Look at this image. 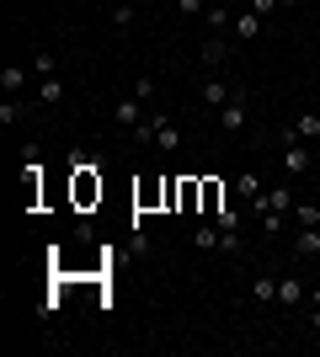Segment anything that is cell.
<instances>
[{"instance_id":"obj_1","label":"cell","mask_w":320,"mask_h":357,"mask_svg":"<svg viewBox=\"0 0 320 357\" xmlns=\"http://www.w3.org/2000/svg\"><path fill=\"white\" fill-rule=\"evenodd\" d=\"M134 139H139V144H155L160 155H176V149H182V128H176L166 112H150V123H144Z\"/></svg>"},{"instance_id":"obj_2","label":"cell","mask_w":320,"mask_h":357,"mask_svg":"<svg viewBox=\"0 0 320 357\" xmlns=\"http://www.w3.org/2000/svg\"><path fill=\"white\" fill-rule=\"evenodd\" d=\"M144 107H150V102H139V96H123V102L112 107V123H118L123 134H139V128L150 123V112H144Z\"/></svg>"},{"instance_id":"obj_3","label":"cell","mask_w":320,"mask_h":357,"mask_svg":"<svg viewBox=\"0 0 320 357\" xmlns=\"http://www.w3.org/2000/svg\"><path fill=\"white\" fill-rule=\"evenodd\" d=\"M245 112H251V96H245V86H235V96L219 107V123H224L229 134H241V128H245Z\"/></svg>"},{"instance_id":"obj_4","label":"cell","mask_w":320,"mask_h":357,"mask_svg":"<svg viewBox=\"0 0 320 357\" xmlns=\"http://www.w3.org/2000/svg\"><path fill=\"white\" fill-rule=\"evenodd\" d=\"M96 171H102V165H80L75 171V203L80 208H91L96 197H102V176H96Z\"/></svg>"},{"instance_id":"obj_5","label":"cell","mask_w":320,"mask_h":357,"mask_svg":"<svg viewBox=\"0 0 320 357\" xmlns=\"http://www.w3.org/2000/svg\"><path fill=\"white\" fill-rule=\"evenodd\" d=\"M251 213H257V219H261V213H294V192H289V187H267V192L251 203Z\"/></svg>"},{"instance_id":"obj_6","label":"cell","mask_w":320,"mask_h":357,"mask_svg":"<svg viewBox=\"0 0 320 357\" xmlns=\"http://www.w3.org/2000/svg\"><path fill=\"white\" fill-rule=\"evenodd\" d=\"M289 256H320V224H299V235H294Z\"/></svg>"},{"instance_id":"obj_7","label":"cell","mask_w":320,"mask_h":357,"mask_svg":"<svg viewBox=\"0 0 320 357\" xmlns=\"http://www.w3.org/2000/svg\"><path fill=\"white\" fill-rule=\"evenodd\" d=\"M224 59H229V43H224V32H208V38H203V64H208V70H219Z\"/></svg>"},{"instance_id":"obj_8","label":"cell","mask_w":320,"mask_h":357,"mask_svg":"<svg viewBox=\"0 0 320 357\" xmlns=\"http://www.w3.org/2000/svg\"><path fill=\"white\" fill-rule=\"evenodd\" d=\"M251 298H257V304H277V278L273 272H251Z\"/></svg>"},{"instance_id":"obj_9","label":"cell","mask_w":320,"mask_h":357,"mask_svg":"<svg viewBox=\"0 0 320 357\" xmlns=\"http://www.w3.org/2000/svg\"><path fill=\"white\" fill-rule=\"evenodd\" d=\"M299 298H305V283H299L294 272H283V278H277V304H283V310H294Z\"/></svg>"},{"instance_id":"obj_10","label":"cell","mask_w":320,"mask_h":357,"mask_svg":"<svg viewBox=\"0 0 320 357\" xmlns=\"http://www.w3.org/2000/svg\"><path fill=\"white\" fill-rule=\"evenodd\" d=\"M198 96H203V107H224L229 96H235V86H224V80H203Z\"/></svg>"},{"instance_id":"obj_11","label":"cell","mask_w":320,"mask_h":357,"mask_svg":"<svg viewBox=\"0 0 320 357\" xmlns=\"http://www.w3.org/2000/svg\"><path fill=\"white\" fill-rule=\"evenodd\" d=\"M283 171H289V176L310 171V144H283Z\"/></svg>"},{"instance_id":"obj_12","label":"cell","mask_w":320,"mask_h":357,"mask_svg":"<svg viewBox=\"0 0 320 357\" xmlns=\"http://www.w3.org/2000/svg\"><path fill=\"white\" fill-rule=\"evenodd\" d=\"M229 32H235L241 43H251V38H261V16H257V11H241V16H235V27H229Z\"/></svg>"},{"instance_id":"obj_13","label":"cell","mask_w":320,"mask_h":357,"mask_svg":"<svg viewBox=\"0 0 320 357\" xmlns=\"http://www.w3.org/2000/svg\"><path fill=\"white\" fill-rule=\"evenodd\" d=\"M219 208H229V203H224V187H219V181H203V213H208V219H213V213H219Z\"/></svg>"},{"instance_id":"obj_14","label":"cell","mask_w":320,"mask_h":357,"mask_svg":"<svg viewBox=\"0 0 320 357\" xmlns=\"http://www.w3.org/2000/svg\"><path fill=\"white\" fill-rule=\"evenodd\" d=\"M27 75H32V70H22V64H6V70H0V86H6V96H16V91L27 86Z\"/></svg>"},{"instance_id":"obj_15","label":"cell","mask_w":320,"mask_h":357,"mask_svg":"<svg viewBox=\"0 0 320 357\" xmlns=\"http://www.w3.org/2000/svg\"><path fill=\"white\" fill-rule=\"evenodd\" d=\"M235 192H241L245 203H257V197H261V176H257V171H241V176H235Z\"/></svg>"},{"instance_id":"obj_16","label":"cell","mask_w":320,"mask_h":357,"mask_svg":"<svg viewBox=\"0 0 320 357\" xmlns=\"http://www.w3.org/2000/svg\"><path fill=\"white\" fill-rule=\"evenodd\" d=\"M294 128H299V139H305V144H315V139H320V112H299V118H294Z\"/></svg>"},{"instance_id":"obj_17","label":"cell","mask_w":320,"mask_h":357,"mask_svg":"<svg viewBox=\"0 0 320 357\" xmlns=\"http://www.w3.org/2000/svg\"><path fill=\"white\" fill-rule=\"evenodd\" d=\"M38 102H48V107H59V102H64V86H59V75L38 80Z\"/></svg>"},{"instance_id":"obj_18","label":"cell","mask_w":320,"mask_h":357,"mask_svg":"<svg viewBox=\"0 0 320 357\" xmlns=\"http://www.w3.org/2000/svg\"><path fill=\"white\" fill-rule=\"evenodd\" d=\"M22 118H27V107L16 102V96H0V123L11 128V123H22Z\"/></svg>"},{"instance_id":"obj_19","label":"cell","mask_w":320,"mask_h":357,"mask_svg":"<svg viewBox=\"0 0 320 357\" xmlns=\"http://www.w3.org/2000/svg\"><path fill=\"white\" fill-rule=\"evenodd\" d=\"M192 245H198V251H219V224H203V229H198V235H192Z\"/></svg>"},{"instance_id":"obj_20","label":"cell","mask_w":320,"mask_h":357,"mask_svg":"<svg viewBox=\"0 0 320 357\" xmlns=\"http://www.w3.org/2000/svg\"><path fill=\"white\" fill-rule=\"evenodd\" d=\"M219 251H224V256H241L245 251V235H241V229H219Z\"/></svg>"},{"instance_id":"obj_21","label":"cell","mask_w":320,"mask_h":357,"mask_svg":"<svg viewBox=\"0 0 320 357\" xmlns=\"http://www.w3.org/2000/svg\"><path fill=\"white\" fill-rule=\"evenodd\" d=\"M203 22H208V32H229V27H235L224 6H208V11H203Z\"/></svg>"},{"instance_id":"obj_22","label":"cell","mask_w":320,"mask_h":357,"mask_svg":"<svg viewBox=\"0 0 320 357\" xmlns=\"http://www.w3.org/2000/svg\"><path fill=\"white\" fill-rule=\"evenodd\" d=\"M32 75H38V80H48V75H54V54H48V48H38V54H32Z\"/></svg>"},{"instance_id":"obj_23","label":"cell","mask_w":320,"mask_h":357,"mask_svg":"<svg viewBox=\"0 0 320 357\" xmlns=\"http://www.w3.org/2000/svg\"><path fill=\"white\" fill-rule=\"evenodd\" d=\"M294 224H320V208L315 203H294Z\"/></svg>"},{"instance_id":"obj_24","label":"cell","mask_w":320,"mask_h":357,"mask_svg":"<svg viewBox=\"0 0 320 357\" xmlns=\"http://www.w3.org/2000/svg\"><path fill=\"white\" fill-rule=\"evenodd\" d=\"M134 6H128V0H123V6H112V27H134Z\"/></svg>"},{"instance_id":"obj_25","label":"cell","mask_w":320,"mask_h":357,"mask_svg":"<svg viewBox=\"0 0 320 357\" xmlns=\"http://www.w3.org/2000/svg\"><path fill=\"white\" fill-rule=\"evenodd\" d=\"M213 224H219V229H241V213H235V208H219V213H213Z\"/></svg>"},{"instance_id":"obj_26","label":"cell","mask_w":320,"mask_h":357,"mask_svg":"<svg viewBox=\"0 0 320 357\" xmlns=\"http://www.w3.org/2000/svg\"><path fill=\"white\" fill-rule=\"evenodd\" d=\"M134 96H139V102H150V96H155V80H150V75H139V80H134Z\"/></svg>"},{"instance_id":"obj_27","label":"cell","mask_w":320,"mask_h":357,"mask_svg":"<svg viewBox=\"0 0 320 357\" xmlns=\"http://www.w3.org/2000/svg\"><path fill=\"white\" fill-rule=\"evenodd\" d=\"M176 6H182V16H203L208 11V0H176Z\"/></svg>"},{"instance_id":"obj_28","label":"cell","mask_w":320,"mask_h":357,"mask_svg":"<svg viewBox=\"0 0 320 357\" xmlns=\"http://www.w3.org/2000/svg\"><path fill=\"white\" fill-rule=\"evenodd\" d=\"M251 11H257V16H261V22H267V16H273V11H277V0H251Z\"/></svg>"},{"instance_id":"obj_29","label":"cell","mask_w":320,"mask_h":357,"mask_svg":"<svg viewBox=\"0 0 320 357\" xmlns=\"http://www.w3.org/2000/svg\"><path fill=\"white\" fill-rule=\"evenodd\" d=\"M310 331L320 336V304H310Z\"/></svg>"},{"instance_id":"obj_30","label":"cell","mask_w":320,"mask_h":357,"mask_svg":"<svg viewBox=\"0 0 320 357\" xmlns=\"http://www.w3.org/2000/svg\"><path fill=\"white\" fill-rule=\"evenodd\" d=\"M310 304H320V283H315V288H310Z\"/></svg>"},{"instance_id":"obj_31","label":"cell","mask_w":320,"mask_h":357,"mask_svg":"<svg viewBox=\"0 0 320 357\" xmlns=\"http://www.w3.org/2000/svg\"><path fill=\"white\" fill-rule=\"evenodd\" d=\"M277 6H299V0H277Z\"/></svg>"},{"instance_id":"obj_32","label":"cell","mask_w":320,"mask_h":357,"mask_svg":"<svg viewBox=\"0 0 320 357\" xmlns=\"http://www.w3.org/2000/svg\"><path fill=\"white\" fill-rule=\"evenodd\" d=\"M75 6H91V0H75Z\"/></svg>"},{"instance_id":"obj_33","label":"cell","mask_w":320,"mask_h":357,"mask_svg":"<svg viewBox=\"0 0 320 357\" xmlns=\"http://www.w3.org/2000/svg\"><path fill=\"white\" fill-rule=\"evenodd\" d=\"M208 6H224V0H208Z\"/></svg>"}]
</instances>
